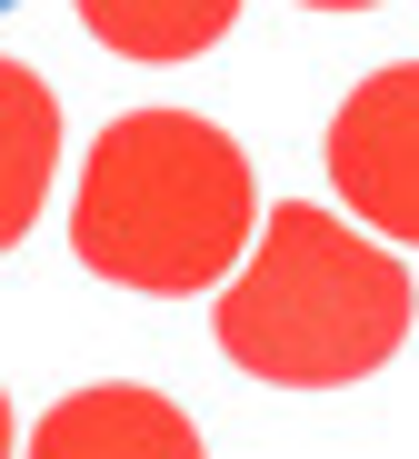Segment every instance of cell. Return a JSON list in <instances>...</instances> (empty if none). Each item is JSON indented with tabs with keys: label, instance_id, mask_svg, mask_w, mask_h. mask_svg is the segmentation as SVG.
Segmentation results:
<instances>
[{
	"label": "cell",
	"instance_id": "1",
	"mask_svg": "<svg viewBox=\"0 0 419 459\" xmlns=\"http://www.w3.org/2000/svg\"><path fill=\"white\" fill-rule=\"evenodd\" d=\"M70 250L110 290H150V299L240 280V260L260 250V200H249L240 140L210 130L200 110H120L100 150L80 160Z\"/></svg>",
	"mask_w": 419,
	"mask_h": 459
},
{
	"label": "cell",
	"instance_id": "2",
	"mask_svg": "<svg viewBox=\"0 0 419 459\" xmlns=\"http://www.w3.org/2000/svg\"><path fill=\"white\" fill-rule=\"evenodd\" d=\"M220 350L270 390H350L409 340V270L389 240L350 230L319 200H280L260 250L210 310Z\"/></svg>",
	"mask_w": 419,
	"mask_h": 459
},
{
	"label": "cell",
	"instance_id": "3",
	"mask_svg": "<svg viewBox=\"0 0 419 459\" xmlns=\"http://www.w3.org/2000/svg\"><path fill=\"white\" fill-rule=\"evenodd\" d=\"M329 180L340 210H360L380 240L419 250V60H389L329 120Z\"/></svg>",
	"mask_w": 419,
	"mask_h": 459
},
{
	"label": "cell",
	"instance_id": "4",
	"mask_svg": "<svg viewBox=\"0 0 419 459\" xmlns=\"http://www.w3.org/2000/svg\"><path fill=\"white\" fill-rule=\"evenodd\" d=\"M21 459H210V449L180 420V400L140 390V379H100V390L50 400Z\"/></svg>",
	"mask_w": 419,
	"mask_h": 459
},
{
	"label": "cell",
	"instance_id": "5",
	"mask_svg": "<svg viewBox=\"0 0 419 459\" xmlns=\"http://www.w3.org/2000/svg\"><path fill=\"white\" fill-rule=\"evenodd\" d=\"M50 170H60V100L40 70L0 60V250L31 240V220L50 200Z\"/></svg>",
	"mask_w": 419,
	"mask_h": 459
},
{
	"label": "cell",
	"instance_id": "6",
	"mask_svg": "<svg viewBox=\"0 0 419 459\" xmlns=\"http://www.w3.org/2000/svg\"><path fill=\"white\" fill-rule=\"evenodd\" d=\"M80 21L120 60H200L240 21V0H80Z\"/></svg>",
	"mask_w": 419,
	"mask_h": 459
},
{
	"label": "cell",
	"instance_id": "7",
	"mask_svg": "<svg viewBox=\"0 0 419 459\" xmlns=\"http://www.w3.org/2000/svg\"><path fill=\"white\" fill-rule=\"evenodd\" d=\"M300 11H380V0H300Z\"/></svg>",
	"mask_w": 419,
	"mask_h": 459
},
{
	"label": "cell",
	"instance_id": "8",
	"mask_svg": "<svg viewBox=\"0 0 419 459\" xmlns=\"http://www.w3.org/2000/svg\"><path fill=\"white\" fill-rule=\"evenodd\" d=\"M0 459H11V400H0Z\"/></svg>",
	"mask_w": 419,
	"mask_h": 459
},
{
	"label": "cell",
	"instance_id": "9",
	"mask_svg": "<svg viewBox=\"0 0 419 459\" xmlns=\"http://www.w3.org/2000/svg\"><path fill=\"white\" fill-rule=\"evenodd\" d=\"M0 11H21V0H0Z\"/></svg>",
	"mask_w": 419,
	"mask_h": 459
}]
</instances>
